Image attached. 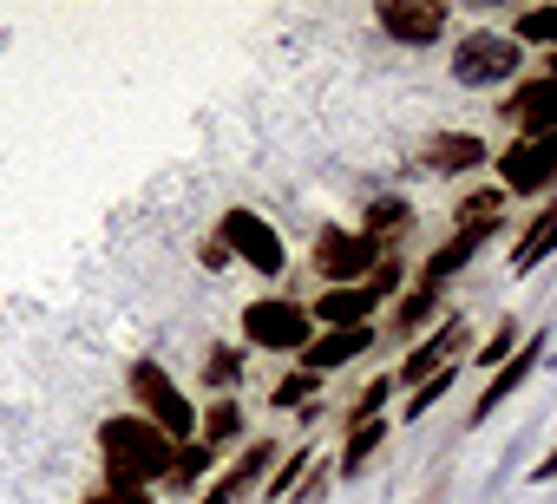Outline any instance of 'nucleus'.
I'll return each instance as SVG.
<instances>
[{
	"label": "nucleus",
	"instance_id": "12",
	"mask_svg": "<svg viewBox=\"0 0 557 504\" xmlns=\"http://www.w3.org/2000/svg\"><path fill=\"white\" fill-rule=\"evenodd\" d=\"M440 322H446V289H433V282H420V276H413V282H407V295H400V302H394V315H387V335L413 348V341H426Z\"/></svg>",
	"mask_w": 557,
	"mask_h": 504
},
{
	"label": "nucleus",
	"instance_id": "35",
	"mask_svg": "<svg viewBox=\"0 0 557 504\" xmlns=\"http://www.w3.org/2000/svg\"><path fill=\"white\" fill-rule=\"evenodd\" d=\"M531 478H537V484H544V478H557V452H544V458H537V471H531Z\"/></svg>",
	"mask_w": 557,
	"mask_h": 504
},
{
	"label": "nucleus",
	"instance_id": "2",
	"mask_svg": "<svg viewBox=\"0 0 557 504\" xmlns=\"http://www.w3.org/2000/svg\"><path fill=\"white\" fill-rule=\"evenodd\" d=\"M125 393H132V413L151 419L158 432H171L177 445L197 439V419H203V413L190 406V393H184L158 361H132V367H125Z\"/></svg>",
	"mask_w": 557,
	"mask_h": 504
},
{
	"label": "nucleus",
	"instance_id": "6",
	"mask_svg": "<svg viewBox=\"0 0 557 504\" xmlns=\"http://www.w3.org/2000/svg\"><path fill=\"white\" fill-rule=\"evenodd\" d=\"M518 60L524 47L511 34H466L453 47V79L472 92H498V86H518Z\"/></svg>",
	"mask_w": 557,
	"mask_h": 504
},
{
	"label": "nucleus",
	"instance_id": "4",
	"mask_svg": "<svg viewBox=\"0 0 557 504\" xmlns=\"http://www.w3.org/2000/svg\"><path fill=\"white\" fill-rule=\"evenodd\" d=\"M381 256H387V249H374V242H368L361 229H348V223H322L315 242H309V269H315L329 289H355V282H368Z\"/></svg>",
	"mask_w": 557,
	"mask_h": 504
},
{
	"label": "nucleus",
	"instance_id": "17",
	"mask_svg": "<svg viewBox=\"0 0 557 504\" xmlns=\"http://www.w3.org/2000/svg\"><path fill=\"white\" fill-rule=\"evenodd\" d=\"M550 249H557V197L518 229V242H511V276H531L537 263H550Z\"/></svg>",
	"mask_w": 557,
	"mask_h": 504
},
{
	"label": "nucleus",
	"instance_id": "30",
	"mask_svg": "<svg viewBox=\"0 0 557 504\" xmlns=\"http://www.w3.org/2000/svg\"><path fill=\"white\" fill-rule=\"evenodd\" d=\"M309 465H315V452H283V465L262 478V491H269V497H289V491H296V478H302Z\"/></svg>",
	"mask_w": 557,
	"mask_h": 504
},
{
	"label": "nucleus",
	"instance_id": "31",
	"mask_svg": "<svg viewBox=\"0 0 557 504\" xmlns=\"http://www.w3.org/2000/svg\"><path fill=\"white\" fill-rule=\"evenodd\" d=\"M453 374H459V367H446V374H433L426 387H413V393H407V406H400V419H420L426 406H440V400L453 393Z\"/></svg>",
	"mask_w": 557,
	"mask_h": 504
},
{
	"label": "nucleus",
	"instance_id": "9",
	"mask_svg": "<svg viewBox=\"0 0 557 504\" xmlns=\"http://www.w3.org/2000/svg\"><path fill=\"white\" fill-rule=\"evenodd\" d=\"M374 27L400 47H440L453 14L440 8V0H374Z\"/></svg>",
	"mask_w": 557,
	"mask_h": 504
},
{
	"label": "nucleus",
	"instance_id": "23",
	"mask_svg": "<svg viewBox=\"0 0 557 504\" xmlns=\"http://www.w3.org/2000/svg\"><path fill=\"white\" fill-rule=\"evenodd\" d=\"M210 465H216V452H210L203 439H190V445H177V458H171V478H164V491H177V497H190V491H203V478H210Z\"/></svg>",
	"mask_w": 557,
	"mask_h": 504
},
{
	"label": "nucleus",
	"instance_id": "26",
	"mask_svg": "<svg viewBox=\"0 0 557 504\" xmlns=\"http://www.w3.org/2000/svg\"><path fill=\"white\" fill-rule=\"evenodd\" d=\"M505 34H511L518 47H544V53H557V8H524Z\"/></svg>",
	"mask_w": 557,
	"mask_h": 504
},
{
	"label": "nucleus",
	"instance_id": "14",
	"mask_svg": "<svg viewBox=\"0 0 557 504\" xmlns=\"http://www.w3.org/2000/svg\"><path fill=\"white\" fill-rule=\"evenodd\" d=\"M374 335H381L374 322H368V328H322V335L309 341V354H302V367H315V374L329 380L335 367H348V361H361V354L374 348Z\"/></svg>",
	"mask_w": 557,
	"mask_h": 504
},
{
	"label": "nucleus",
	"instance_id": "5",
	"mask_svg": "<svg viewBox=\"0 0 557 504\" xmlns=\"http://www.w3.org/2000/svg\"><path fill=\"white\" fill-rule=\"evenodd\" d=\"M216 236H223V249L243 263V269H256V276H283L289 269V249H283V236H275V223L262 216V210H223L216 216Z\"/></svg>",
	"mask_w": 557,
	"mask_h": 504
},
{
	"label": "nucleus",
	"instance_id": "32",
	"mask_svg": "<svg viewBox=\"0 0 557 504\" xmlns=\"http://www.w3.org/2000/svg\"><path fill=\"white\" fill-rule=\"evenodd\" d=\"M79 504H158V491H125V484H99V491H86Z\"/></svg>",
	"mask_w": 557,
	"mask_h": 504
},
{
	"label": "nucleus",
	"instance_id": "19",
	"mask_svg": "<svg viewBox=\"0 0 557 504\" xmlns=\"http://www.w3.org/2000/svg\"><path fill=\"white\" fill-rule=\"evenodd\" d=\"M453 229H459V236H479V242H492V236L505 229V190L492 184V190H472V197H459V210H453Z\"/></svg>",
	"mask_w": 557,
	"mask_h": 504
},
{
	"label": "nucleus",
	"instance_id": "33",
	"mask_svg": "<svg viewBox=\"0 0 557 504\" xmlns=\"http://www.w3.org/2000/svg\"><path fill=\"white\" fill-rule=\"evenodd\" d=\"M197 263H203V269L216 276V269H230L236 256H230V249H223V236H203V242H197Z\"/></svg>",
	"mask_w": 557,
	"mask_h": 504
},
{
	"label": "nucleus",
	"instance_id": "11",
	"mask_svg": "<svg viewBox=\"0 0 557 504\" xmlns=\"http://www.w3.org/2000/svg\"><path fill=\"white\" fill-rule=\"evenodd\" d=\"M498 118L518 125V138H557V79H518L498 105Z\"/></svg>",
	"mask_w": 557,
	"mask_h": 504
},
{
	"label": "nucleus",
	"instance_id": "36",
	"mask_svg": "<svg viewBox=\"0 0 557 504\" xmlns=\"http://www.w3.org/2000/svg\"><path fill=\"white\" fill-rule=\"evenodd\" d=\"M544 79H557V53H544Z\"/></svg>",
	"mask_w": 557,
	"mask_h": 504
},
{
	"label": "nucleus",
	"instance_id": "1",
	"mask_svg": "<svg viewBox=\"0 0 557 504\" xmlns=\"http://www.w3.org/2000/svg\"><path fill=\"white\" fill-rule=\"evenodd\" d=\"M171 458H177V439H171V432H158V426H151V419H138V413H112V419L99 426V465H106V478H99V484L151 491V484H164V478H171Z\"/></svg>",
	"mask_w": 557,
	"mask_h": 504
},
{
	"label": "nucleus",
	"instance_id": "3",
	"mask_svg": "<svg viewBox=\"0 0 557 504\" xmlns=\"http://www.w3.org/2000/svg\"><path fill=\"white\" fill-rule=\"evenodd\" d=\"M322 328H315V315L296 302V295H256V302H243V348H262V354H309V341H315Z\"/></svg>",
	"mask_w": 557,
	"mask_h": 504
},
{
	"label": "nucleus",
	"instance_id": "7",
	"mask_svg": "<svg viewBox=\"0 0 557 504\" xmlns=\"http://www.w3.org/2000/svg\"><path fill=\"white\" fill-rule=\"evenodd\" d=\"M466 348H472V328H466V315L453 308V315H446V322H440L426 341H413V348L400 354V367H394V387H407V393H413V387H426L433 374H446L453 361H466Z\"/></svg>",
	"mask_w": 557,
	"mask_h": 504
},
{
	"label": "nucleus",
	"instance_id": "10",
	"mask_svg": "<svg viewBox=\"0 0 557 504\" xmlns=\"http://www.w3.org/2000/svg\"><path fill=\"white\" fill-rule=\"evenodd\" d=\"M275 465H283V445H275V439H249V445L197 491V504H243V491H256L262 471H275Z\"/></svg>",
	"mask_w": 557,
	"mask_h": 504
},
{
	"label": "nucleus",
	"instance_id": "34",
	"mask_svg": "<svg viewBox=\"0 0 557 504\" xmlns=\"http://www.w3.org/2000/svg\"><path fill=\"white\" fill-rule=\"evenodd\" d=\"M322 491H329V465H309V478L296 484V504H315Z\"/></svg>",
	"mask_w": 557,
	"mask_h": 504
},
{
	"label": "nucleus",
	"instance_id": "29",
	"mask_svg": "<svg viewBox=\"0 0 557 504\" xmlns=\"http://www.w3.org/2000/svg\"><path fill=\"white\" fill-rule=\"evenodd\" d=\"M387 393H394V374H381V380H368V387L355 393V406H348V426H368V419H381V406H387Z\"/></svg>",
	"mask_w": 557,
	"mask_h": 504
},
{
	"label": "nucleus",
	"instance_id": "15",
	"mask_svg": "<svg viewBox=\"0 0 557 504\" xmlns=\"http://www.w3.org/2000/svg\"><path fill=\"white\" fill-rule=\"evenodd\" d=\"M420 158H426V171H440V177H466V171L492 164L485 138H472V131H440V138H426Z\"/></svg>",
	"mask_w": 557,
	"mask_h": 504
},
{
	"label": "nucleus",
	"instance_id": "18",
	"mask_svg": "<svg viewBox=\"0 0 557 504\" xmlns=\"http://www.w3.org/2000/svg\"><path fill=\"white\" fill-rule=\"evenodd\" d=\"M355 229H361L374 249H400V242H407V229H413V203H407V197H374V203H368V216H361Z\"/></svg>",
	"mask_w": 557,
	"mask_h": 504
},
{
	"label": "nucleus",
	"instance_id": "21",
	"mask_svg": "<svg viewBox=\"0 0 557 504\" xmlns=\"http://www.w3.org/2000/svg\"><path fill=\"white\" fill-rule=\"evenodd\" d=\"M387 426H394V419H368V426H348V432H342V452H335V471H342V478L368 471V458L387 445Z\"/></svg>",
	"mask_w": 557,
	"mask_h": 504
},
{
	"label": "nucleus",
	"instance_id": "24",
	"mask_svg": "<svg viewBox=\"0 0 557 504\" xmlns=\"http://www.w3.org/2000/svg\"><path fill=\"white\" fill-rule=\"evenodd\" d=\"M315 393H322V374H315V367H289L283 380L269 387V406H275V413H309Z\"/></svg>",
	"mask_w": 557,
	"mask_h": 504
},
{
	"label": "nucleus",
	"instance_id": "16",
	"mask_svg": "<svg viewBox=\"0 0 557 504\" xmlns=\"http://www.w3.org/2000/svg\"><path fill=\"white\" fill-rule=\"evenodd\" d=\"M374 295H368V282H355V289H322V302L309 308L315 315V328H368L374 322Z\"/></svg>",
	"mask_w": 557,
	"mask_h": 504
},
{
	"label": "nucleus",
	"instance_id": "20",
	"mask_svg": "<svg viewBox=\"0 0 557 504\" xmlns=\"http://www.w3.org/2000/svg\"><path fill=\"white\" fill-rule=\"evenodd\" d=\"M479 249H485L479 236H459V229H453V236H446V242L433 249V256L420 263V282H433V289H446V282H453V276H459V269H466V263L479 256Z\"/></svg>",
	"mask_w": 557,
	"mask_h": 504
},
{
	"label": "nucleus",
	"instance_id": "25",
	"mask_svg": "<svg viewBox=\"0 0 557 504\" xmlns=\"http://www.w3.org/2000/svg\"><path fill=\"white\" fill-rule=\"evenodd\" d=\"M236 380H243V348L236 341H216L203 354V387H216V400H223V393H236Z\"/></svg>",
	"mask_w": 557,
	"mask_h": 504
},
{
	"label": "nucleus",
	"instance_id": "8",
	"mask_svg": "<svg viewBox=\"0 0 557 504\" xmlns=\"http://www.w3.org/2000/svg\"><path fill=\"white\" fill-rule=\"evenodd\" d=\"M498 164V190L505 197H544L557 184V138H511Z\"/></svg>",
	"mask_w": 557,
	"mask_h": 504
},
{
	"label": "nucleus",
	"instance_id": "22",
	"mask_svg": "<svg viewBox=\"0 0 557 504\" xmlns=\"http://www.w3.org/2000/svg\"><path fill=\"white\" fill-rule=\"evenodd\" d=\"M197 439H203L210 452H223V445H236V439H243V400H236V393H223V400H210V406H203V419H197Z\"/></svg>",
	"mask_w": 557,
	"mask_h": 504
},
{
	"label": "nucleus",
	"instance_id": "28",
	"mask_svg": "<svg viewBox=\"0 0 557 504\" xmlns=\"http://www.w3.org/2000/svg\"><path fill=\"white\" fill-rule=\"evenodd\" d=\"M518 348H524V335H518V322L505 315V328H498V335H492V341H485V348L472 354V367H492V374H498V367H505V361H511Z\"/></svg>",
	"mask_w": 557,
	"mask_h": 504
},
{
	"label": "nucleus",
	"instance_id": "13",
	"mask_svg": "<svg viewBox=\"0 0 557 504\" xmlns=\"http://www.w3.org/2000/svg\"><path fill=\"white\" fill-rule=\"evenodd\" d=\"M537 361H544V335H524V348H518V354H511V361L485 380V393L472 400V419H466V426H485V419H492V413H498V406L524 387V380H531V367H537Z\"/></svg>",
	"mask_w": 557,
	"mask_h": 504
},
{
	"label": "nucleus",
	"instance_id": "27",
	"mask_svg": "<svg viewBox=\"0 0 557 504\" xmlns=\"http://www.w3.org/2000/svg\"><path fill=\"white\" fill-rule=\"evenodd\" d=\"M407 282H413V276H407V256H400V249H387V256L374 263V276H368V295H374V302H400Z\"/></svg>",
	"mask_w": 557,
	"mask_h": 504
}]
</instances>
